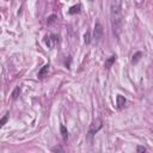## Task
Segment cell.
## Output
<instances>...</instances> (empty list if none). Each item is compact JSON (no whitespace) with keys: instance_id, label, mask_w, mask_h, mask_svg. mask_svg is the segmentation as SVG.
<instances>
[{"instance_id":"cell-1","label":"cell","mask_w":153,"mask_h":153,"mask_svg":"<svg viewBox=\"0 0 153 153\" xmlns=\"http://www.w3.org/2000/svg\"><path fill=\"white\" fill-rule=\"evenodd\" d=\"M110 16H111V25L114 33L116 36L120 35L122 27V0H112L110 6Z\"/></svg>"},{"instance_id":"cell-2","label":"cell","mask_w":153,"mask_h":153,"mask_svg":"<svg viewBox=\"0 0 153 153\" xmlns=\"http://www.w3.org/2000/svg\"><path fill=\"white\" fill-rule=\"evenodd\" d=\"M100 128H102V121H100L99 118H97V120L90 126V128H88V133H87V137H88V139H92V136H93Z\"/></svg>"},{"instance_id":"cell-3","label":"cell","mask_w":153,"mask_h":153,"mask_svg":"<svg viewBox=\"0 0 153 153\" xmlns=\"http://www.w3.org/2000/svg\"><path fill=\"white\" fill-rule=\"evenodd\" d=\"M102 36H103V26L100 25V23H99V22H97V23H96V25H94L93 39H94L96 42H99V41H100V38H102Z\"/></svg>"},{"instance_id":"cell-4","label":"cell","mask_w":153,"mask_h":153,"mask_svg":"<svg viewBox=\"0 0 153 153\" xmlns=\"http://www.w3.org/2000/svg\"><path fill=\"white\" fill-rule=\"evenodd\" d=\"M45 38H47V39H45V43H47V45H48L49 48H54V47L56 45V43L59 42V37H57L56 35H49V36H47Z\"/></svg>"},{"instance_id":"cell-5","label":"cell","mask_w":153,"mask_h":153,"mask_svg":"<svg viewBox=\"0 0 153 153\" xmlns=\"http://www.w3.org/2000/svg\"><path fill=\"white\" fill-rule=\"evenodd\" d=\"M116 100H117V106H118V109H122V108L126 105V98H124L123 96L118 94V96L116 97Z\"/></svg>"},{"instance_id":"cell-6","label":"cell","mask_w":153,"mask_h":153,"mask_svg":"<svg viewBox=\"0 0 153 153\" xmlns=\"http://www.w3.org/2000/svg\"><path fill=\"white\" fill-rule=\"evenodd\" d=\"M60 131H61V135H62L63 141H67V139H68V130L66 129V127L65 126H61L60 127Z\"/></svg>"},{"instance_id":"cell-7","label":"cell","mask_w":153,"mask_h":153,"mask_svg":"<svg viewBox=\"0 0 153 153\" xmlns=\"http://www.w3.org/2000/svg\"><path fill=\"white\" fill-rule=\"evenodd\" d=\"M115 60H116V56L115 55H112V56H110L106 61H105V68H110L111 66H112V63L115 62Z\"/></svg>"},{"instance_id":"cell-8","label":"cell","mask_w":153,"mask_h":153,"mask_svg":"<svg viewBox=\"0 0 153 153\" xmlns=\"http://www.w3.org/2000/svg\"><path fill=\"white\" fill-rule=\"evenodd\" d=\"M141 56H142V53H141V51H137V53H136L135 55H133L131 62H133V63H136V62H137V61H139V60L141 59Z\"/></svg>"},{"instance_id":"cell-9","label":"cell","mask_w":153,"mask_h":153,"mask_svg":"<svg viewBox=\"0 0 153 153\" xmlns=\"http://www.w3.org/2000/svg\"><path fill=\"white\" fill-rule=\"evenodd\" d=\"M80 12V5H75V6H72L71 10H69V13L71 14H74V13H79Z\"/></svg>"},{"instance_id":"cell-10","label":"cell","mask_w":153,"mask_h":153,"mask_svg":"<svg viewBox=\"0 0 153 153\" xmlns=\"http://www.w3.org/2000/svg\"><path fill=\"white\" fill-rule=\"evenodd\" d=\"M19 93H20V88H19V87H16L14 91L12 92V97H13V99H17L18 96H19Z\"/></svg>"},{"instance_id":"cell-11","label":"cell","mask_w":153,"mask_h":153,"mask_svg":"<svg viewBox=\"0 0 153 153\" xmlns=\"http://www.w3.org/2000/svg\"><path fill=\"white\" fill-rule=\"evenodd\" d=\"M48 67H49L48 65H47V66H44V68H43V69H42V71L39 72V74H38V76H39V78H43V74L45 73V71L48 69Z\"/></svg>"},{"instance_id":"cell-12","label":"cell","mask_w":153,"mask_h":153,"mask_svg":"<svg viewBox=\"0 0 153 153\" xmlns=\"http://www.w3.org/2000/svg\"><path fill=\"white\" fill-rule=\"evenodd\" d=\"M84 41H85V43H90V33H88V32L85 33V36H84Z\"/></svg>"},{"instance_id":"cell-13","label":"cell","mask_w":153,"mask_h":153,"mask_svg":"<svg viewBox=\"0 0 153 153\" xmlns=\"http://www.w3.org/2000/svg\"><path fill=\"white\" fill-rule=\"evenodd\" d=\"M147 149H146V147H143V146H137L136 147V152H146Z\"/></svg>"},{"instance_id":"cell-14","label":"cell","mask_w":153,"mask_h":153,"mask_svg":"<svg viewBox=\"0 0 153 153\" xmlns=\"http://www.w3.org/2000/svg\"><path fill=\"white\" fill-rule=\"evenodd\" d=\"M7 118H8V115H5V116L2 117V120H1V122H0V126H4V124L6 123V121H7Z\"/></svg>"},{"instance_id":"cell-15","label":"cell","mask_w":153,"mask_h":153,"mask_svg":"<svg viewBox=\"0 0 153 153\" xmlns=\"http://www.w3.org/2000/svg\"><path fill=\"white\" fill-rule=\"evenodd\" d=\"M51 151H53V152H57V151H59V152H63V149H62L61 147H54V148H51Z\"/></svg>"},{"instance_id":"cell-16","label":"cell","mask_w":153,"mask_h":153,"mask_svg":"<svg viewBox=\"0 0 153 153\" xmlns=\"http://www.w3.org/2000/svg\"><path fill=\"white\" fill-rule=\"evenodd\" d=\"M54 18H55V16H51V17H49V23L54 22Z\"/></svg>"},{"instance_id":"cell-17","label":"cell","mask_w":153,"mask_h":153,"mask_svg":"<svg viewBox=\"0 0 153 153\" xmlns=\"http://www.w3.org/2000/svg\"><path fill=\"white\" fill-rule=\"evenodd\" d=\"M90 1H92V0H90Z\"/></svg>"}]
</instances>
